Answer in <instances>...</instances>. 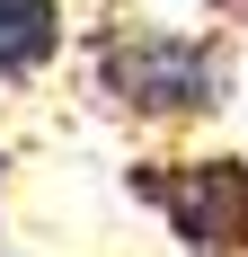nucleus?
Returning a JSON list of instances; mask_svg holds the SVG:
<instances>
[{
	"mask_svg": "<svg viewBox=\"0 0 248 257\" xmlns=\"http://www.w3.org/2000/svg\"><path fill=\"white\" fill-rule=\"evenodd\" d=\"M80 80L106 115L142 133L213 124L239 98V53L222 27H160V18H106L80 36Z\"/></svg>",
	"mask_w": 248,
	"mask_h": 257,
	"instance_id": "obj_1",
	"label": "nucleus"
},
{
	"mask_svg": "<svg viewBox=\"0 0 248 257\" xmlns=\"http://www.w3.org/2000/svg\"><path fill=\"white\" fill-rule=\"evenodd\" d=\"M124 186L160 213L177 257H248V160L239 151H177L133 160Z\"/></svg>",
	"mask_w": 248,
	"mask_h": 257,
	"instance_id": "obj_2",
	"label": "nucleus"
},
{
	"mask_svg": "<svg viewBox=\"0 0 248 257\" xmlns=\"http://www.w3.org/2000/svg\"><path fill=\"white\" fill-rule=\"evenodd\" d=\"M62 53H71L62 0H0V89H36Z\"/></svg>",
	"mask_w": 248,
	"mask_h": 257,
	"instance_id": "obj_3",
	"label": "nucleus"
},
{
	"mask_svg": "<svg viewBox=\"0 0 248 257\" xmlns=\"http://www.w3.org/2000/svg\"><path fill=\"white\" fill-rule=\"evenodd\" d=\"M204 18H230V27H248V0H195Z\"/></svg>",
	"mask_w": 248,
	"mask_h": 257,
	"instance_id": "obj_4",
	"label": "nucleus"
},
{
	"mask_svg": "<svg viewBox=\"0 0 248 257\" xmlns=\"http://www.w3.org/2000/svg\"><path fill=\"white\" fill-rule=\"evenodd\" d=\"M0 186H9V151H0Z\"/></svg>",
	"mask_w": 248,
	"mask_h": 257,
	"instance_id": "obj_5",
	"label": "nucleus"
}]
</instances>
